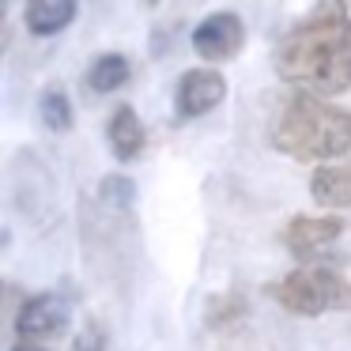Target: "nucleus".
<instances>
[{
	"instance_id": "1",
	"label": "nucleus",
	"mask_w": 351,
	"mask_h": 351,
	"mask_svg": "<svg viewBox=\"0 0 351 351\" xmlns=\"http://www.w3.org/2000/svg\"><path fill=\"white\" fill-rule=\"evenodd\" d=\"M276 72L283 84L325 99L351 91V12L348 0H317L313 12L280 38Z\"/></svg>"
},
{
	"instance_id": "2",
	"label": "nucleus",
	"mask_w": 351,
	"mask_h": 351,
	"mask_svg": "<svg viewBox=\"0 0 351 351\" xmlns=\"http://www.w3.org/2000/svg\"><path fill=\"white\" fill-rule=\"evenodd\" d=\"M272 147L287 159L332 162L351 152V110H340L317 91L298 87L283 102L272 129Z\"/></svg>"
},
{
	"instance_id": "3",
	"label": "nucleus",
	"mask_w": 351,
	"mask_h": 351,
	"mask_svg": "<svg viewBox=\"0 0 351 351\" xmlns=\"http://www.w3.org/2000/svg\"><path fill=\"white\" fill-rule=\"evenodd\" d=\"M268 295L298 317H317L328 310H351V283L325 265H298L283 280L268 283Z\"/></svg>"
},
{
	"instance_id": "4",
	"label": "nucleus",
	"mask_w": 351,
	"mask_h": 351,
	"mask_svg": "<svg viewBox=\"0 0 351 351\" xmlns=\"http://www.w3.org/2000/svg\"><path fill=\"white\" fill-rule=\"evenodd\" d=\"M72 321V302L61 291H38L31 295L16 313V332L19 340H49L61 336Z\"/></svg>"
},
{
	"instance_id": "5",
	"label": "nucleus",
	"mask_w": 351,
	"mask_h": 351,
	"mask_svg": "<svg viewBox=\"0 0 351 351\" xmlns=\"http://www.w3.org/2000/svg\"><path fill=\"white\" fill-rule=\"evenodd\" d=\"M245 46V23L234 12H212L193 27V53L200 61H230Z\"/></svg>"
},
{
	"instance_id": "6",
	"label": "nucleus",
	"mask_w": 351,
	"mask_h": 351,
	"mask_svg": "<svg viewBox=\"0 0 351 351\" xmlns=\"http://www.w3.org/2000/svg\"><path fill=\"white\" fill-rule=\"evenodd\" d=\"M223 99H227V80H223V72L189 69L182 80H178L174 114H178V121H197V117L212 114Z\"/></svg>"
},
{
	"instance_id": "7",
	"label": "nucleus",
	"mask_w": 351,
	"mask_h": 351,
	"mask_svg": "<svg viewBox=\"0 0 351 351\" xmlns=\"http://www.w3.org/2000/svg\"><path fill=\"white\" fill-rule=\"evenodd\" d=\"M340 234H343L340 215H295V219H287L280 242L287 245V253H295L298 261H313Z\"/></svg>"
},
{
	"instance_id": "8",
	"label": "nucleus",
	"mask_w": 351,
	"mask_h": 351,
	"mask_svg": "<svg viewBox=\"0 0 351 351\" xmlns=\"http://www.w3.org/2000/svg\"><path fill=\"white\" fill-rule=\"evenodd\" d=\"M106 140H110V152L117 155L121 162L136 159L147 144V129L140 121V114L132 106H117L110 114V125H106Z\"/></svg>"
},
{
	"instance_id": "9",
	"label": "nucleus",
	"mask_w": 351,
	"mask_h": 351,
	"mask_svg": "<svg viewBox=\"0 0 351 351\" xmlns=\"http://www.w3.org/2000/svg\"><path fill=\"white\" fill-rule=\"evenodd\" d=\"M310 197L321 208H351V162H321L310 178Z\"/></svg>"
},
{
	"instance_id": "10",
	"label": "nucleus",
	"mask_w": 351,
	"mask_h": 351,
	"mask_svg": "<svg viewBox=\"0 0 351 351\" xmlns=\"http://www.w3.org/2000/svg\"><path fill=\"white\" fill-rule=\"evenodd\" d=\"M76 19V0H27L23 23L34 38H53Z\"/></svg>"
},
{
	"instance_id": "11",
	"label": "nucleus",
	"mask_w": 351,
	"mask_h": 351,
	"mask_svg": "<svg viewBox=\"0 0 351 351\" xmlns=\"http://www.w3.org/2000/svg\"><path fill=\"white\" fill-rule=\"evenodd\" d=\"M129 76H132V64L125 53H99L87 69V87L95 95H114L129 84Z\"/></svg>"
},
{
	"instance_id": "12",
	"label": "nucleus",
	"mask_w": 351,
	"mask_h": 351,
	"mask_svg": "<svg viewBox=\"0 0 351 351\" xmlns=\"http://www.w3.org/2000/svg\"><path fill=\"white\" fill-rule=\"evenodd\" d=\"M38 117L49 132H69L72 129V99L61 91V87H49L46 95L38 99Z\"/></svg>"
},
{
	"instance_id": "13",
	"label": "nucleus",
	"mask_w": 351,
	"mask_h": 351,
	"mask_svg": "<svg viewBox=\"0 0 351 351\" xmlns=\"http://www.w3.org/2000/svg\"><path fill=\"white\" fill-rule=\"evenodd\" d=\"M238 317H245V298L242 295H215V298H208L204 321L212 328H230Z\"/></svg>"
},
{
	"instance_id": "14",
	"label": "nucleus",
	"mask_w": 351,
	"mask_h": 351,
	"mask_svg": "<svg viewBox=\"0 0 351 351\" xmlns=\"http://www.w3.org/2000/svg\"><path fill=\"white\" fill-rule=\"evenodd\" d=\"M99 200L106 208H114V212H129V208L136 204V185L121 174H110V178H102V185H99Z\"/></svg>"
},
{
	"instance_id": "15",
	"label": "nucleus",
	"mask_w": 351,
	"mask_h": 351,
	"mask_svg": "<svg viewBox=\"0 0 351 351\" xmlns=\"http://www.w3.org/2000/svg\"><path fill=\"white\" fill-rule=\"evenodd\" d=\"M72 351H106V332H102L99 321H87L84 328L72 340Z\"/></svg>"
},
{
	"instance_id": "16",
	"label": "nucleus",
	"mask_w": 351,
	"mask_h": 351,
	"mask_svg": "<svg viewBox=\"0 0 351 351\" xmlns=\"http://www.w3.org/2000/svg\"><path fill=\"white\" fill-rule=\"evenodd\" d=\"M12 351H46V348H38V343H34V340H19V343H16V348H12Z\"/></svg>"
},
{
	"instance_id": "17",
	"label": "nucleus",
	"mask_w": 351,
	"mask_h": 351,
	"mask_svg": "<svg viewBox=\"0 0 351 351\" xmlns=\"http://www.w3.org/2000/svg\"><path fill=\"white\" fill-rule=\"evenodd\" d=\"M144 4H159V0H144Z\"/></svg>"
}]
</instances>
